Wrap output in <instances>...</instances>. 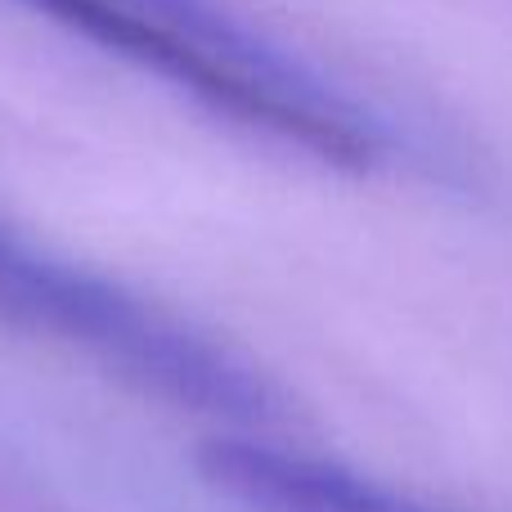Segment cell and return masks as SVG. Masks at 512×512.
Instances as JSON below:
<instances>
[{"label": "cell", "mask_w": 512, "mask_h": 512, "mask_svg": "<svg viewBox=\"0 0 512 512\" xmlns=\"http://www.w3.org/2000/svg\"><path fill=\"white\" fill-rule=\"evenodd\" d=\"M0 319L90 355L171 405L230 423H265L274 414L270 387L225 346L9 225H0Z\"/></svg>", "instance_id": "cell-2"}, {"label": "cell", "mask_w": 512, "mask_h": 512, "mask_svg": "<svg viewBox=\"0 0 512 512\" xmlns=\"http://www.w3.org/2000/svg\"><path fill=\"white\" fill-rule=\"evenodd\" d=\"M198 472L248 512H432L328 459L283 450L256 436H216L198 450Z\"/></svg>", "instance_id": "cell-3"}, {"label": "cell", "mask_w": 512, "mask_h": 512, "mask_svg": "<svg viewBox=\"0 0 512 512\" xmlns=\"http://www.w3.org/2000/svg\"><path fill=\"white\" fill-rule=\"evenodd\" d=\"M108 54L189 90L230 122L333 167H378L387 131L346 90L216 0H23Z\"/></svg>", "instance_id": "cell-1"}]
</instances>
